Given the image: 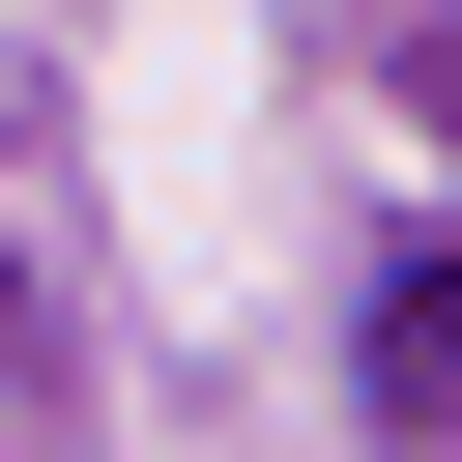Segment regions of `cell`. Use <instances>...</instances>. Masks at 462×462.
Listing matches in <instances>:
<instances>
[{"mask_svg": "<svg viewBox=\"0 0 462 462\" xmlns=\"http://www.w3.org/2000/svg\"><path fill=\"white\" fill-rule=\"evenodd\" d=\"M433 116H462V29H433Z\"/></svg>", "mask_w": 462, "mask_h": 462, "instance_id": "cell-1", "label": "cell"}]
</instances>
